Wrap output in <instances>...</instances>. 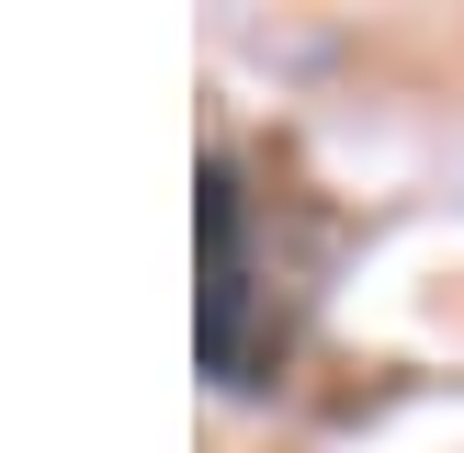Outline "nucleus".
<instances>
[{"label": "nucleus", "instance_id": "obj_1", "mask_svg": "<svg viewBox=\"0 0 464 453\" xmlns=\"http://www.w3.org/2000/svg\"><path fill=\"white\" fill-rule=\"evenodd\" d=\"M238 294H249V226H238V170L204 159V362L238 385Z\"/></svg>", "mask_w": 464, "mask_h": 453}]
</instances>
